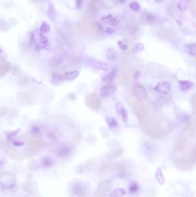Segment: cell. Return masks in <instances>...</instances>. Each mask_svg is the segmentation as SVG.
<instances>
[{"label": "cell", "instance_id": "6da1fadb", "mask_svg": "<svg viewBox=\"0 0 196 197\" xmlns=\"http://www.w3.org/2000/svg\"><path fill=\"white\" fill-rule=\"evenodd\" d=\"M136 103L133 109L144 132L153 139L164 137L166 130L162 126L164 119L159 112L149 104L144 102Z\"/></svg>", "mask_w": 196, "mask_h": 197}, {"label": "cell", "instance_id": "7a4b0ae2", "mask_svg": "<svg viewBox=\"0 0 196 197\" xmlns=\"http://www.w3.org/2000/svg\"><path fill=\"white\" fill-rule=\"evenodd\" d=\"M195 162L196 158L193 157L191 158L179 157L175 161V165L179 170L186 171L192 170L195 164Z\"/></svg>", "mask_w": 196, "mask_h": 197}, {"label": "cell", "instance_id": "3957f363", "mask_svg": "<svg viewBox=\"0 0 196 197\" xmlns=\"http://www.w3.org/2000/svg\"><path fill=\"white\" fill-rule=\"evenodd\" d=\"M125 167L122 164L113 163H107L102 165L101 167L100 172L102 174H108L113 172H124L125 170Z\"/></svg>", "mask_w": 196, "mask_h": 197}, {"label": "cell", "instance_id": "277c9868", "mask_svg": "<svg viewBox=\"0 0 196 197\" xmlns=\"http://www.w3.org/2000/svg\"><path fill=\"white\" fill-rule=\"evenodd\" d=\"M133 97L139 101L146 100L147 92L144 87L139 83H135L131 87Z\"/></svg>", "mask_w": 196, "mask_h": 197}, {"label": "cell", "instance_id": "5b68a950", "mask_svg": "<svg viewBox=\"0 0 196 197\" xmlns=\"http://www.w3.org/2000/svg\"><path fill=\"white\" fill-rule=\"evenodd\" d=\"M85 104L91 110H98L100 108V99L96 93H91L86 97Z\"/></svg>", "mask_w": 196, "mask_h": 197}, {"label": "cell", "instance_id": "8992f818", "mask_svg": "<svg viewBox=\"0 0 196 197\" xmlns=\"http://www.w3.org/2000/svg\"><path fill=\"white\" fill-rule=\"evenodd\" d=\"M111 187V183L109 180H105L101 181L97 185L96 196L98 197H106L110 192Z\"/></svg>", "mask_w": 196, "mask_h": 197}, {"label": "cell", "instance_id": "52a82bcc", "mask_svg": "<svg viewBox=\"0 0 196 197\" xmlns=\"http://www.w3.org/2000/svg\"><path fill=\"white\" fill-rule=\"evenodd\" d=\"M73 192L78 197H87L88 195V187L83 182H76L72 187Z\"/></svg>", "mask_w": 196, "mask_h": 197}, {"label": "cell", "instance_id": "ba28073f", "mask_svg": "<svg viewBox=\"0 0 196 197\" xmlns=\"http://www.w3.org/2000/svg\"><path fill=\"white\" fill-rule=\"evenodd\" d=\"M117 87L115 84H110L102 87L100 91L101 97L106 98L112 96L116 92Z\"/></svg>", "mask_w": 196, "mask_h": 197}, {"label": "cell", "instance_id": "9c48e42d", "mask_svg": "<svg viewBox=\"0 0 196 197\" xmlns=\"http://www.w3.org/2000/svg\"><path fill=\"white\" fill-rule=\"evenodd\" d=\"M154 89L159 93L167 95L171 91V85L169 82L164 80H162L156 84L154 88Z\"/></svg>", "mask_w": 196, "mask_h": 197}, {"label": "cell", "instance_id": "30bf717a", "mask_svg": "<svg viewBox=\"0 0 196 197\" xmlns=\"http://www.w3.org/2000/svg\"><path fill=\"white\" fill-rule=\"evenodd\" d=\"M73 151V148L69 144H63L60 145L56 150V153L62 157H66L70 156Z\"/></svg>", "mask_w": 196, "mask_h": 197}, {"label": "cell", "instance_id": "8fae6325", "mask_svg": "<svg viewBox=\"0 0 196 197\" xmlns=\"http://www.w3.org/2000/svg\"><path fill=\"white\" fill-rule=\"evenodd\" d=\"M116 110L123 122L127 123L128 122V112L124 104L121 102L117 103L116 105Z\"/></svg>", "mask_w": 196, "mask_h": 197}, {"label": "cell", "instance_id": "7c38bea8", "mask_svg": "<svg viewBox=\"0 0 196 197\" xmlns=\"http://www.w3.org/2000/svg\"><path fill=\"white\" fill-rule=\"evenodd\" d=\"M0 182L7 187H10V185L15 183V178L12 174L9 173H4L0 176Z\"/></svg>", "mask_w": 196, "mask_h": 197}, {"label": "cell", "instance_id": "4fadbf2b", "mask_svg": "<svg viewBox=\"0 0 196 197\" xmlns=\"http://www.w3.org/2000/svg\"><path fill=\"white\" fill-rule=\"evenodd\" d=\"M29 151L31 153H36L40 151L43 147V142L35 138H31L29 141Z\"/></svg>", "mask_w": 196, "mask_h": 197}, {"label": "cell", "instance_id": "5bb4252c", "mask_svg": "<svg viewBox=\"0 0 196 197\" xmlns=\"http://www.w3.org/2000/svg\"><path fill=\"white\" fill-rule=\"evenodd\" d=\"M101 19L104 23L112 26H117L120 23V20L118 17L116 16H112L111 14L105 17H102Z\"/></svg>", "mask_w": 196, "mask_h": 197}, {"label": "cell", "instance_id": "9a60e30c", "mask_svg": "<svg viewBox=\"0 0 196 197\" xmlns=\"http://www.w3.org/2000/svg\"><path fill=\"white\" fill-rule=\"evenodd\" d=\"M123 149L120 148L107 153L105 155L106 159L109 161H112L117 159L123 154Z\"/></svg>", "mask_w": 196, "mask_h": 197}, {"label": "cell", "instance_id": "2e32d148", "mask_svg": "<svg viewBox=\"0 0 196 197\" xmlns=\"http://www.w3.org/2000/svg\"><path fill=\"white\" fill-rule=\"evenodd\" d=\"M6 155L10 158L16 160H23V157L20 152L17 151L14 149H9L6 152Z\"/></svg>", "mask_w": 196, "mask_h": 197}, {"label": "cell", "instance_id": "e0dca14e", "mask_svg": "<svg viewBox=\"0 0 196 197\" xmlns=\"http://www.w3.org/2000/svg\"><path fill=\"white\" fill-rule=\"evenodd\" d=\"M91 65H92L93 67L96 68L97 69L101 70L102 71H108L110 70V67L109 65L105 63H104L101 61H92L90 60V61L89 62Z\"/></svg>", "mask_w": 196, "mask_h": 197}, {"label": "cell", "instance_id": "ac0fdd59", "mask_svg": "<svg viewBox=\"0 0 196 197\" xmlns=\"http://www.w3.org/2000/svg\"><path fill=\"white\" fill-rule=\"evenodd\" d=\"M10 69V64L6 61H0V76L8 73Z\"/></svg>", "mask_w": 196, "mask_h": 197}, {"label": "cell", "instance_id": "d6986e66", "mask_svg": "<svg viewBox=\"0 0 196 197\" xmlns=\"http://www.w3.org/2000/svg\"><path fill=\"white\" fill-rule=\"evenodd\" d=\"M47 15L50 21L52 22H55L56 16V11L55 10L54 5L52 4L51 2L49 4L48 7Z\"/></svg>", "mask_w": 196, "mask_h": 197}, {"label": "cell", "instance_id": "ffe728a7", "mask_svg": "<svg viewBox=\"0 0 196 197\" xmlns=\"http://www.w3.org/2000/svg\"><path fill=\"white\" fill-rule=\"evenodd\" d=\"M185 52L192 57H195L196 55V45L194 43L187 44L183 46Z\"/></svg>", "mask_w": 196, "mask_h": 197}, {"label": "cell", "instance_id": "44dd1931", "mask_svg": "<svg viewBox=\"0 0 196 197\" xmlns=\"http://www.w3.org/2000/svg\"><path fill=\"white\" fill-rule=\"evenodd\" d=\"M118 73L117 69H115L113 70L111 72L108 74H106L102 78V81L103 82H110L112 80H113L114 78L116 77Z\"/></svg>", "mask_w": 196, "mask_h": 197}, {"label": "cell", "instance_id": "7402d4cb", "mask_svg": "<svg viewBox=\"0 0 196 197\" xmlns=\"http://www.w3.org/2000/svg\"><path fill=\"white\" fill-rule=\"evenodd\" d=\"M179 83L181 88L183 91L189 90L193 87V84L190 81H187V80L179 81Z\"/></svg>", "mask_w": 196, "mask_h": 197}, {"label": "cell", "instance_id": "603a6c76", "mask_svg": "<svg viewBox=\"0 0 196 197\" xmlns=\"http://www.w3.org/2000/svg\"><path fill=\"white\" fill-rule=\"evenodd\" d=\"M126 192L123 188H118L115 189L110 194L109 197H123L125 195Z\"/></svg>", "mask_w": 196, "mask_h": 197}, {"label": "cell", "instance_id": "cb8c5ba5", "mask_svg": "<svg viewBox=\"0 0 196 197\" xmlns=\"http://www.w3.org/2000/svg\"><path fill=\"white\" fill-rule=\"evenodd\" d=\"M79 74V72L78 71H71L68 72L64 73V77L67 80H73L77 77Z\"/></svg>", "mask_w": 196, "mask_h": 197}, {"label": "cell", "instance_id": "d4e9b609", "mask_svg": "<svg viewBox=\"0 0 196 197\" xmlns=\"http://www.w3.org/2000/svg\"><path fill=\"white\" fill-rule=\"evenodd\" d=\"M54 163V161L50 157H45L41 160V166L44 167H50Z\"/></svg>", "mask_w": 196, "mask_h": 197}, {"label": "cell", "instance_id": "484cf974", "mask_svg": "<svg viewBox=\"0 0 196 197\" xmlns=\"http://www.w3.org/2000/svg\"><path fill=\"white\" fill-rule=\"evenodd\" d=\"M155 176H156V178L160 184L163 185L164 183V175L162 173V170H160V168H158V170H156Z\"/></svg>", "mask_w": 196, "mask_h": 197}, {"label": "cell", "instance_id": "4316f807", "mask_svg": "<svg viewBox=\"0 0 196 197\" xmlns=\"http://www.w3.org/2000/svg\"><path fill=\"white\" fill-rule=\"evenodd\" d=\"M105 120L110 128H114V127L117 126V123L116 120L111 116L106 117L105 118Z\"/></svg>", "mask_w": 196, "mask_h": 197}, {"label": "cell", "instance_id": "83f0119b", "mask_svg": "<svg viewBox=\"0 0 196 197\" xmlns=\"http://www.w3.org/2000/svg\"><path fill=\"white\" fill-rule=\"evenodd\" d=\"M50 26L46 22H43L40 27V31L42 33H48L50 31Z\"/></svg>", "mask_w": 196, "mask_h": 197}, {"label": "cell", "instance_id": "f1b7e54d", "mask_svg": "<svg viewBox=\"0 0 196 197\" xmlns=\"http://www.w3.org/2000/svg\"><path fill=\"white\" fill-rule=\"evenodd\" d=\"M31 83V81L29 78L26 76H24L21 77L18 80V84L22 85H27Z\"/></svg>", "mask_w": 196, "mask_h": 197}, {"label": "cell", "instance_id": "f546056e", "mask_svg": "<svg viewBox=\"0 0 196 197\" xmlns=\"http://www.w3.org/2000/svg\"><path fill=\"white\" fill-rule=\"evenodd\" d=\"M140 188L139 186L137 184L136 182H132V183L130 184L129 191L131 193H135L137 192Z\"/></svg>", "mask_w": 196, "mask_h": 197}, {"label": "cell", "instance_id": "4dcf8cb0", "mask_svg": "<svg viewBox=\"0 0 196 197\" xmlns=\"http://www.w3.org/2000/svg\"><path fill=\"white\" fill-rule=\"evenodd\" d=\"M52 78L53 81L55 82L56 84H60L61 83L63 80L62 77L59 74L54 73L52 75Z\"/></svg>", "mask_w": 196, "mask_h": 197}, {"label": "cell", "instance_id": "1f68e13d", "mask_svg": "<svg viewBox=\"0 0 196 197\" xmlns=\"http://www.w3.org/2000/svg\"><path fill=\"white\" fill-rule=\"evenodd\" d=\"M129 6H130V8L135 12H139L141 9L140 5L137 2H132L130 4Z\"/></svg>", "mask_w": 196, "mask_h": 197}, {"label": "cell", "instance_id": "d6a6232c", "mask_svg": "<svg viewBox=\"0 0 196 197\" xmlns=\"http://www.w3.org/2000/svg\"><path fill=\"white\" fill-rule=\"evenodd\" d=\"M144 49V46L143 43H137L136 45L135 46L133 49V51L135 53H137L138 51H143Z\"/></svg>", "mask_w": 196, "mask_h": 197}, {"label": "cell", "instance_id": "836d02e7", "mask_svg": "<svg viewBox=\"0 0 196 197\" xmlns=\"http://www.w3.org/2000/svg\"><path fill=\"white\" fill-rule=\"evenodd\" d=\"M0 31L6 32L8 31V26L6 22L3 20H0Z\"/></svg>", "mask_w": 196, "mask_h": 197}, {"label": "cell", "instance_id": "e575fe53", "mask_svg": "<svg viewBox=\"0 0 196 197\" xmlns=\"http://www.w3.org/2000/svg\"><path fill=\"white\" fill-rule=\"evenodd\" d=\"M12 72L15 76H18L21 73V69L18 66V65H14L13 66L12 68Z\"/></svg>", "mask_w": 196, "mask_h": 197}, {"label": "cell", "instance_id": "d590c367", "mask_svg": "<svg viewBox=\"0 0 196 197\" xmlns=\"http://www.w3.org/2000/svg\"><path fill=\"white\" fill-rule=\"evenodd\" d=\"M178 8L180 10L183 12V11H185L187 9V5L184 2L181 1L178 3Z\"/></svg>", "mask_w": 196, "mask_h": 197}, {"label": "cell", "instance_id": "8d00e7d4", "mask_svg": "<svg viewBox=\"0 0 196 197\" xmlns=\"http://www.w3.org/2000/svg\"><path fill=\"white\" fill-rule=\"evenodd\" d=\"M8 110L5 106H0V115L4 116L7 114Z\"/></svg>", "mask_w": 196, "mask_h": 197}, {"label": "cell", "instance_id": "74e56055", "mask_svg": "<svg viewBox=\"0 0 196 197\" xmlns=\"http://www.w3.org/2000/svg\"><path fill=\"white\" fill-rule=\"evenodd\" d=\"M147 20L149 23H152L155 21V17L152 14H147Z\"/></svg>", "mask_w": 196, "mask_h": 197}, {"label": "cell", "instance_id": "f35d334b", "mask_svg": "<svg viewBox=\"0 0 196 197\" xmlns=\"http://www.w3.org/2000/svg\"><path fill=\"white\" fill-rule=\"evenodd\" d=\"M118 45H119V47L123 50H126L128 49L127 46L124 43L123 41H120L118 42Z\"/></svg>", "mask_w": 196, "mask_h": 197}, {"label": "cell", "instance_id": "ab89813d", "mask_svg": "<svg viewBox=\"0 0 196 197\" xmlns=\"http://www.w3.org/2000/svg\"><path fill=\"white\" fill-rule=\"evenodd\" d=\"M191 102H192V105L193 106L194 108H196V95L195 94H194L191 97Z\"/></svg>", "mask_w": 196, "mask_h": 197}, {"label": "cell", "instance_id": "60d3db41", "mask_svg": "<svg viewBox=\"0 0 196 197\" xmlns=\"http://www.w3.org/2000/svg\"><path fill=\"white\" fill-rule=\"evenodd\" d=\"M105 32L106 33V34L110 35V34H112V33H113L114 32V30L111 27H107L106 29Z\"/></svg>", "mask_w": 196, "mask_h": 197}, {"label": "cell", "instance_id": "b9f144b4", "mask_svg": "<svg viewBox=\"0 0 196 197\" xmlns=\"http://www.w3.org/2000/svg\"><path fill=\"white\" fill-rule=\"evenodd\" d=\"M82 0H76V5L78 9H80L82 7Z\"/></svg>", "mask_w": 196, "mask_h": 197}, {"label": "cell", "instance_id": "7bdbcfd3", "mask_svg": "<svg viewBox=\"0 0 196 197\" xmlns=\"http://www.w3.org/2000/svg\"><path fill=\"white\" fill-rule=\"evenodd\" d=\"M97 29L98 31L100 32H101V31H103V28H102V26H101L100 23H98V22H97Z\"/></svg>", "mask_w": 196, "mask_h": 197}, {"label": "cell", "instance_id": "ee69618b", "mask_svg": "<svg viewBox=\"0 0 196 197\" xmlns=\"http://www.w3.org/2000/svg\"><path fill=\"white\" fill-rule=\"evenodd\" d=\"M155 1L157 2V3H160V2H161L162 1H163V0H155Z\"/></svg>", "mask_w": 196, "mask_h": 197}, {"label": "cell", "instance_id": "f6af8a7d", "mask_svg": "<svg viewBox=\"0 0 196 197\" xmlns=\"http://www.w3.org/2000/svg\"><path fill=\"white\" fill-rule=\"evenodd\" d=\"M119 1H120V2H121V3H124V2H125V1H126L127 0H119Z\"/></svg>", "mask_w": 196, "mask_h": 197}]
</instances>
